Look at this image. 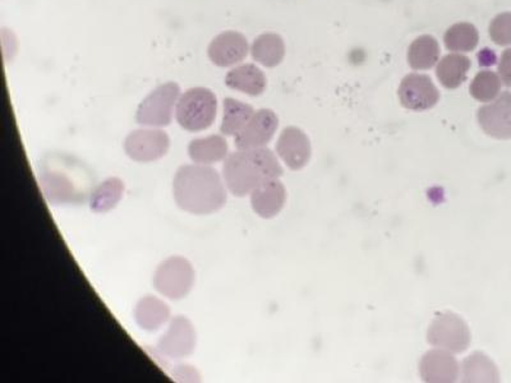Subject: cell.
Instances as JSON below:
<instances>
[{"instance_id":"6da1fadb","label":"cell","mask_w":511,"mask_h":383,"mask_svg":"<svg viewBox=\"0 0 511 383\" xmlns=\"http://www.w3.org/2000/svg\"><path fill=\"white\" fill-rule=\"evenodd\" d=\"M174 199L182 210L193 215H210L227 204V191L220 174L208 166H184L173 182Z\"/></svg>"},{"instance_id":"7a4b0ae2","label":"cell","mask_w":511,"mask_h":383,"mask_svg":"<svg viewBox=\"0 0 511 383\" xmlns=\"http://www.w3.org/2000/svg\"><path fill=\"white\" fill-rule=\"evenodd\" d=\"M282 173L278 157L266 147L233 152L223 166L225 185L237 197L250 195L263 183L281 178Z\"/></svg>"},{"instance_id":"3957f363","label":"cell","mask_w":511,"mask_h":383,"mask_svg":"<svg viewBox=\"0 0 511 383\" xmlns=\"http://www.w3.org/2000/svg\"><path fill=\"white\" fill-rule=\"evenodd\" d=\"M90 176L84 166L53 157L41 166L40 185L44 196L52 205L81 204L90 191Z\"/></svg>"},{"instance_id":"277c9868","label":"cell","mask_w":511,"mask_h":383,"mask_svg":"<svg viewBox=\"0 0 511 383\" xmlns=\"http://www.w3.org/2000/svg\"><path fill=\"white\" fill-rule=\"evenodd\" d=\"M218 113V99L205 87L189 88L180 95L176 107V119L189 132H201L210 128Z\"/></svg>"},{"instance_id":"5b68a950","label":"cell","mask_w":511,"mask_h":383,"mask_svg":"<svg viewBox=\"0 0 511 383\" xmlns=\"http://www.w3.org/2000/svg\"><path fill=\"white\" fill-rule=\"evenodd\" d=\"M180 97V87L176 82H168L155 88L139 104L136 120L138 125L161 128L173 120L174 107Z\"/></svg>"},{"instance_id":"8992f818","label":"cell","mask_w":511,"mask_h":383,"mask_svg":"<svg viewBox=\"0 0 511 383\" xmlns=\"http://www.w3.org/2000/svg\"><path fill=\"white\" fill-rule=\"evenodd\" d=\"M471 330L462 317L452 312L437 316L427 331V341L439 349L462 354L471 345Z\"/></svg>"},{"instance_id":"52a82bcc","label":"cell","mask_w":511,"mask_h":383,"mask_svg":"<svg viewBox=\"0 0 511 383\" xmlns=\"http://www.w3.org/2000/svg\"><path fill=\"white\" fill-rule=\"evenodd\" d=\"M195 284L192 265L183 257L165 259L154 275L155 289L169 299L179 300L189 296Z\"/></svg>"},{"instance_id":"ba28073f","label":"cell","mask_w":511,"mask_h":383,"mask_svg":"<svg viewBox=\"0 0 511 383\" xmlns=\"http://www.w3.org/2000/svg\"><path fill=\"white\" fill-rule=\"evenodd\" d=\"M170 147V138L158 128L138 129L127 136L126 154L138 163H151L164 157Z\"/></svg>"},{"instance_id":"9c48e42d","label":"cell","mask_w":511,"mask_h":383,"mask_svg":"<svg viewBox=\"0 0 511 383\" xmlns=\"http://www.w3.org/2000/svg\"><path fill=\"white\" fill-rule=\"evenodd\" d=\"M400 104L405 109L424 112L433 109L440 100V93L427 75L411 73L405 76L399 86Z\"/></svg>"},{"instance_id":"30bf717a","label":"cell","mask_w":511,"mask_h":383,"mask_svg":"<svg viewBox=\"0 0 511 383\" xmlns=\"http://www.w3.org/2000/svg\"><path fill=\"white\" fill-rule=\"evenodd\" d=\"M279 126L276 114L270 109H261L253 114L246 126L238 133L234 144L238 150H252L266 147Z\"/></svg>"},{"instance_id":"8fae6325","label":"cell","mask_w":511,"mask_h":383,"mask_svg":"<svg viewBox=\"0 0 511 383\" xmlns=\"http://www.w3.org/2000/svg\"><path fill=\"white\" fill-rule=\"evenodd\" d=\"M479 126L496 139H511V94L503 93L487 106L479 107Z\"/></svg>"},{"instance_id":"7c38bea8","label":"cell","mask_w":511,"mask_h":383,"mask_svg":"<svg viewBox=\"0 0 511 383\" xmlns=\"http://www.w3.org/2000/svg\"><path fill=\"white\" fill-rule=\"evenodd\" d=\"M196 348V331L183 316L171 319L167 334L158 340V349L163 356L180 359L190 356Z\"/></svg>"},{"instance_id":"4fadbf2b","label":"cell","mask_w":511,"mask_h":383,"mask_svg":"<svg viewBox=\"0 0 511 383\" xmlns=\"http://www.w3.org/2000/svg\"><path fill=\"white\" fill-rule=\"evenodd\" d=\"M276 152L289 169L301 170L310 163L312 148L306 133L297 126H287L278 139Z\"/></svg>"},{"instance_id":"5bb4252c","label":"cell","mask_w":511,"mask_h":383,"mask_svg":"<svg viewBox=\"0 0 511 383\" xmlns=\"http://www.w3.org/2000/svg\"><path fill=\"white\" fill-rule=\"evenodd\" d=\"M250 46L244 35L236 31H227L218 35L209 45V58L221 68L233 66L243 62L249 55Z\"/></svg>"},{"instance_id":"9a60e30c","label":"cell","mask_w":511,"mask_h":383,"mask_svg":"<svg viewBox=\"0 0 511 383\" xmlns=\"http://www.w3.org/2000/svg\"><path fill=\"white\" fill-rule=\"evenodd\" d=\"M420 375L426 382H456L460 377L458 360L450 351L436 349L427 351L420 363Z\"/></svg>"},{"instance_id":"2e32d148","label":"cell","mask_w":511,"mask_h":383,"mask_svg":"<svg viewBox=\"0 0 511 383\" xmlns=\"http://www.w3.org/2000/svg\"><path fill=\"white\" fill-rule=\"evenodd\" d=\"M285 202H287V189L279 179L263 183L250 193V205L253 211L263 218L275 217L284 207Z\"/></svg>"},{"instance_id":"e0dca14e","label":"cell","mask_w":511,"mask_h":383,"mask_svg":"<svg viewBox=\"0 0 511 383\" xmlns=\"http://www.w3.org/2000/svg\"><path fill=\"white\" fill-rule=\"evenodd\" d=\"M225 85L231 90L250 95V96H260L266 90V76L261 69L255 65H243L236 66L228 72L225 77Z\"/></svg>"},{"instance_id":"ac0fdd59","label":"cell","mask_w":511,"mask_h":383,"mask_svg":"<svg viewBox=\"0 0 511 383\" xmlns=\"http://www.w3.org/2000/svg\"><path fill=\"white\" fill-rule=\"evenodd\" d=\"M228 151H230V146H228L227 139L219 135L193 139L189 146L190 160L199 166H210V164L227 159Z\"/></svg>"},{"instance_id":"d6986e66","label":"cell","mask_w":511,"mask_h":383,"mask_svg":"<svg viewBox=\"0 0 511 383\" xmlns=\"http://www.w3.org/2000/svg\"><path fill=\"white\" fill-rule=\"evenodd\" d=\"M170 309L167 303L155 297H145L135 309V318L145 331H157L169 321Z\"/></svg>"},{"instance_id":"ffe728a7","label":"cell","mask_w":511,"mask_h":383,"mask_svg":"<svg viewBox=\"0 0 511 383\" xmlns=\"http://www.w3.org/2000/svg\"><path fill=\"white\" fill-rule=\"evenodd\" d=\"M471 59L463 54H449L437 63L436 75L444 87L455 90L466 80Z\"/></svg>"},{"instance_id":"44dd1931","label":"cell","mask_w":511,"mask_h":383,"mask_svg":"<svg viewBox=\"0 0 511 383\" xmlns=\"http://www.w3.org/2000/svg\"><path fill=\"white\" fill-rule=\"evenodd\" d=\"M460 377L465 382L500 381L497 367L481 351H475L463 360L462 367H460Z\"/></svg>"},{"instance_id":"7402d4cb","label":"cell","mask_w":511,"mask_h":383,"mask_svg":"<svg viewBox=\"0 0 511 383\" xmlns=\"http://www.w3.org/2000/svg\"><path fill=\"white\" fill-rule=\"evenodd\" d=\"M250 54L260 65L268 66V68H274V66L281 65L282 59H284V40L276 34L260 35L250 46Z\"/></svg>"},{"instance_id":"603a6c76","label":"cell","mask_w":511,"mask_h":383,"mask_svg":"<svg viewBox=\"0 0 511 383\" xmlns=\"http://www.w3.org/2000/svg\"><path fill=\"white\" fill-rule=\"evenodd\" d=\"M440 60V45L430 35L417 37L408 49L409 66L415 71H427Z\"/></svg>"},{"instance_id":"cb8c5ba5","label":"cell","mask_w":511,"mask_h":383,"mask_svg":"<svg viewBox=\"0 0 511 383\" xmlns=\"http://www.w3.org/2000/svg\"><path fill=\"white\" fill-rule=\"evenodd\" d=\"M224 116L221 122L220 132L224 136H236L242 131L250 119L252 118L255 110L249 104L242 101L227 97L224 100Z\"/></svg>"},{"instance_id":"d4e9b609","label":"cell","mask_w":511,"mask_h":383,"mask_svg":"<svg viewBox=\"0 0 511 383\" xmlns=\"http://www.w3.org/2000/svg\"><path fill=\"white\" fill-rule=\"evenodd\" d=\"M125 192V185L119 178H109L98 185L90 195V207L94 212H107L118 205Z\"/></svg>"},{"instance_id":"484cf974","label":"cell","mask_w":511,"mask_h":383,"mask_svg":"<svg viewBox=\"0 0 511 383\" xmlns=\"http://www.w3.org/2000/svg\"><path fill=\"white\" fill-rule=\"evenodd\" d=\"M479 34L477 28L472 24L460 22L454 25L446 31L444 43L450 52L468 53L473 52L478 45Z\"/></svg>"},{"instance_id":"4316f807","label":"cell","mask_w":511,"mask_h":383,"mask_svg":"<svg viewBox=\"0 0 511 383\" xmlns=\"http://www.w3.org/2000/svg\"><path fill=\"white\" fill-rule=\"evenodd\" d=\"M500 76L492 71H481L473 78L469 93L473 99L481 101V103H491L496 99L501 93Z\"/></svg>"},{"instance_id":"83f0119b","label":"cell","mask_w":511,"mask_h":383,"mask_svg":"<svg viewBox=\"0 0 511 383\" xmlns=\"http://www.w3.org/2000/svg\"><path fill=\"white\" fill-rule=\"evenodd\" d=\"M490 36L497 45H511V12L498 15L492 20Z\"/></svg>"},{"instance_id":"f1b7e54d","label":"cell","mask_w":511,"mask_h":383,"mask_svg":"<svg viewBox=\"0 0 511 383\" xmlns=\"http://www.w3.org/2000/svg\"><path fill=\"white\" fill-rule=\"evenodd\" d=\"M498 76L505 86L511 87V49H506L501 54V59L498 62Z\"/></svg>"}]
</instances>
